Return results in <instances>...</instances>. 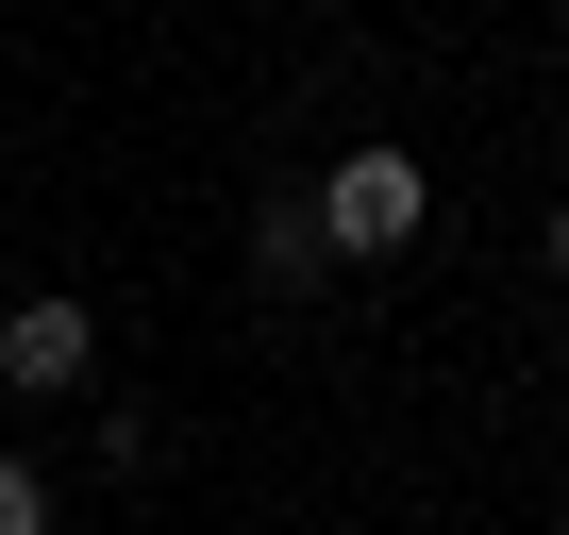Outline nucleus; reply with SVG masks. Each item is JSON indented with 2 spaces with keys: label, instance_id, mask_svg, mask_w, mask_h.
Segmentation results:
<instances>
[{
  "label": "nucleus",
  "instance_id": "nucleus-3",
  "mask_svg": "<svg viewBox=\"0 0 569 535\" xmlns=\"http://www.w3.org/2000/svg\"><path fill=\"white\" fill-rule=\"evenodd\" d=\"M251 268L302 302V285H319V201H268V218H251Z\"/></svg>",
  "mask_w": 569,
  "mask_h": 535
},
{
  "label": "nucleus",
  "instance_id": "nucleus-2",
  "mask_svg": "<svg viewBox=\"0 0 569 535\" xmlns=\"http://www.w3.org/2000/svg\"><path fill=\"white\" fill-rule=\"evenodd\" d=\"M84 352H101V319H84V302H18V319H0V385H18V402H68V385H84Z\"/></svg>",
  "mask_w": 569,
  "mask_h": 535
},
{
  "label": "nucleus",
  "instance_id": "nucleus-4",
  "mask_svg": "<svg viewBox=\"0 0 569 535\" xmlns=\"http://www.w3.org/2000/svg\"><path fill=\"white\" fill-rule=\"evenodd\" d=\"M0 535H51V468H18V452H0Z\"/></svg>",
  "mask_w": 569,
  "mask_h": 535
},
{
  "label": "nucleus",
  "instance_id": "nucleus-1",
  "mask_svg": "<svg viewBox=\"0 0 569 535\" xmlns=\"http://www.w3.org/2000/svg\"><path fill=\"white\" fill-rule=\"evenodd\" d=\"M319 251H419V218H436V184H419V151H386V134H352L319 184Z\"/></svg>",
  "mask_w": 569,
  "mask_h": 535
},
{
  "label": "nucleus",
  "instance_id": "nucleus-5",
  "mask_svg": "<svg viewBox=\"0 0 569 535\" xmlns=\"http://www.w3.org/2000/svg\"><path fill=\"white\" fill-rule=\"evenodd\" d=\"M552 268H569V201H552Z\"/></svg>",
  "mask_w": 569,
  "mask_h": 535
}]
</instances>
